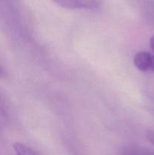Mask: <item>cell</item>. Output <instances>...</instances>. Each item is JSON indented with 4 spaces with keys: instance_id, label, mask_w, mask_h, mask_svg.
Listing matches in <instances>:
<instances>
[{
    "instance_id": "obj_6",
    "label": "cell",
    "mask_w": 154,
    "mask_h": 155,
    "mask_svg": "<svg viewBox=\"0 0 154 155\" xmlns=\"http://www.w3.org/2000/svg\"><path fill=\"white\" fill-rule=\"evenodd\" d=\"M146 139L152 145H154V130H149L146 133Z\"/></svg>"
},
{
    "instance_id": "obj_5",
    "label": "cell",
    "mask_w": 154,
    "mask_h": 155,
    "mask_svg": "<svg viewBox=\"0 0 154 155\" xmlns=\"http://www.w3.org/2000/svg\"><path fill=\"white\" fill-rule=\"evenodd\" d=\"M143 12L148 20L154 22V1L146 2L144 3Z\"/></svg>"
},
{
    "instance_id": "obj_9",
    "label": "cell",
    "mask_w": 154,
    "mask_h": 155,
    "mask_svg": "<svg viewBox=\"0 0 154 155\" xmlns=\"http://www.w3.org/2000/svg\"><path fill=\"white\" fill-rule=\"evenodd\" d=\"M3 74H4V71H3V69L2 68V67L0 66V77H2Z\"/></svg>"
},
{
    "instance_id": "obj_1",
    "label": "cell",
    "mask_w": 154,
    "mask_h": 155,
    "mask_svg": "<svg viewBox=\"0 0 154 155\" xmlns=\"http://www.w3.org/2000/svg\"><path fill=\"white\" fill-rule=\"evenodd\" d=\"M54 3L60 7L67 9H81L88 11H98L101 6V2L98 1H83V0H57Z\"/></svg>"
},
{
    "instance_id": "obj_2",
    "label": "cell",
    "mask_w": 154,
    "mask_h": 155,
    "mask_svg": "<svg viewBox=\"0 0 154 155\" xmlns=\"http://www.w3.org/2000/svg\"><path fill=\"white\" fill-rule=\"evenodd\" d=\"M152 53L146 51H140L134 57V64L139 71L146 72L150 71L152 62Z\"/></svg>"
},
{
    "instance_id": "obj_8",
    "label": "cell",
    "mask_w": 154,
    "mask_h": 155,
    "mask_svg": "<svg viewBox=\"0 0 154 155\" xmlns=\"http://www.w3.org/2000/svg\"><path fill=\"white\" fill-rule=\"evenodd\" d=\"M150 71H153V72H154V54H152V62H151Z\"/></svg>"
},
{
    "instance_id": "obj_7",
    "label": "cell",
    "mask_w": 154,
    "mask_h": 155,
    "mask_svg": "<svg viewBox=\"0 0 154 155\" xmlns=\"http://www.w3.org/2000/svg\"><path fill=\"white\" fill-rule=\"evenodd\" d=\"M149 47H150L151 50H152L154 54V35L152 36V37L149 39Z\"/></svg>"
},
{
    "instance_id": "obj_4",
    "label": "cell",
    "mask_w": 154,
    "mask_h": 155,
    "mask_svg": "<svg viewBox=\"0 0 154 155\" xmlns=\"http://www.w3.org/2000/svg\"><path fill=\"white\" fill-rule=\"evenodd\" d=\"M13 148L17 155H45L22 142H15L13 145Z\"/></svg>"
},
{
    "instance_id": "obj_3",
    "label": "cell",
    "mask_w": 154,
    "mask_h": 155,
    "mask_svg": "<svg viewBox=\"0 0 154 155\" xmlns=\"http://www.w3.org/2000/svg\"><path fill=\"white\" fill-rule=\"evenodd\" d=\"M119 155H154V151L140 145H128L124 147Z\"/></svg>"
}]
</instances>
